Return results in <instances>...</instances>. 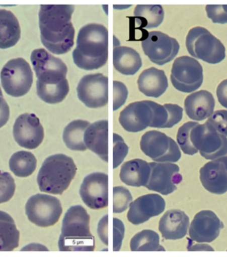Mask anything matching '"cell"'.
<instances>
[{
    "label": "cell",
    "mask_w": 227,
    "mask_h": 257,
    "mask_svg": "<svg viewBox=\"0 0 227 257\" xmlns=\"http://www.w3.org/2000/svg\"><path fill=\"white\" fill-rule=\"evenodd\" d=\"M72 5H41L39 13L41 40L46 49L64 55L74 45L75 30L71 22Z\"/></svg>",
    "instance_id": "cell-1"
},
{
    "label": "cell",
    "mask_w": 227,
    "mask_h": 257,
    "mask_svg": "<svg viewBox=\"0 0 227 257\" xmlns=\"http://www.w3.org/2000/svg\"><path fill=\"white\" fill-rule=\"evenodd\" d=\"M108 57V32L103 25L90 24L81 29L72 52L74 64L81 69L97 70Z\"/></svg>",
    "instance_id": "cell-2"
},
{
    "label": "cell",
    "mask_w": 227,
    "mask_h": 257,
    "mask_svg": "<svg viewBox=\"0 0 227 257\" xmlns=\"http://www.w3.org/2000/svg\"><path fill=\"white\" fill-rule=\"evenodd\" d=\"M90 215L81 206L70 207L62 220L58 245L61 251H93L95 237L90 231Z\"/></svg>",
    "instance_id": "cell-3"
},
{
    "label": "cell",
    "mask_w": 227,
    "mask_h": 257,
    "mask_svg": "<svg viewBox=\"0 0 227 257\" xmlns=\"http://www.w3.org/2000/svg\"><path fill=\"white\" fill-rule=\"evenodd\" d=\"M77 167L71 157L64 154L51 155L39 170L37 184L41 192L61 195L75 177Z\"/></svg>",
    "instance_id": "cell-4"
},
{
    "label": "cell",
    "mask_w": 227,
    "mask_h": 257,
    "mask_svg": "<svg viewBox=\"0 0 227 257\" xmlns=\"http://www.w3.org/2000/svg\"><path fill=\"white\" fill-rule=\"evenodd\" d=\"M189 53L206 63L216 64L225 59V47L221 41L205 28L195 27L189 31L186 37Z\"/></svg>",
    "instance_id": "cell-5"
},
{
    "label": "cell",
    "mask_w": 227,
    "mask_h": 257,
    "mask_svg": "<svg viewBox=\"0 0 227 257\" xmlns=\"http://www.w3.org/2000/svg\"><path fill=\"white\" fill-rule=\"evenodd\" d=\"M30 64L22 59L10 60L2 68L0 78L6 94L12 97L25 96L30 90L33 76Z\"/></svg>",
    "instance_id": "cell-6"
},
{
    "label": "cell",
    "mask_w": 227,
    "mask_h": 257,
    "mask_svg": "<svg viewBox=\"0 0 227 257\" xmlns=\"http://www.w3.org/2000/svg\"><path fill=\"white\" fill-rule=\"evenodd\" d=\"M29 220L41 227L55 225L62 213L59 199L47 194H38L31 196L26 205Z\"/></svg>",
    "instance_id": "cell-7"
},
{
    "label": "cell",
    "mask_w": 227,
    "mask_h": 257,
    "mask_svg": "<svg viewBox=\"0 0 227 257\" xmlns=\"http://www.w3.org/2000/svg\"><path fill=\"white\" fill-rule=\"evenodd\" d=\"M193 146L207 160H214L227 155V138L216 132L207 122L198 124L191 131Z\"/></svg>",
    "instance_id": "cell-8"
},
{
    "label": "cell",
    "mask_w": 227,
    "mask_h": 257,
    "mask_svg": "<svg viewBox=\"0 0 227 257\" xmlns=\"http://www.w3.org/2000/svg\"><path fill=\"white\" fill-rule=\"evenodd\" d=\"M170 78L173 86L180 92H195L203 84V67L192 57H178L173 64Z\"/></svg>",
    "instance_id": "cell-9"
},
{
    "label": "cell",
    "mask_w": 227,
    "mask_h": 257,
    "mask_svg": "<svg viewBox=\"0 0 227 257\" xmlns=\"http://www.w3.org/2000/svg\"><path fill=\"white\" fill-rule=\"evenodd\" d=\"M37 82L57 84L66 79L68 68L59 58L54 57L43 49H35L31 55Z\"/></svg>",
    "instance_id": "cell-10"
},
{
    "label": "cell",
    "mask_w": 227,
    "mask_h": 257,
    "mask_svg": "<svg viewBox=\"0 0 227 257\" xmlns=\"http://www.w3.org/2000/svg\"><path fill=\"white\" fill-rule=\"evenodd\" d=\"M141 47L152 63L159 66L174 60L180 49L176 39L160 32L148 33L146 38L141 42Z\"/></svg>",
    "instance_id": "cell-11"
},
{
    "label": "cell",
    "mask_w": 227,
    "mask_h": 257,
    "mask_svg": "<svg viewBox=\"0 0 227 257\" xmlns=\"http://www.w3.org/2000/svg\"><path fill=\"white\" fill-rule=\"evenodd\" d=\"M77 96L89 108H101L108 101V78L103 74H88L77 87Z\"/></svg>",
    "instance_id": "cell-12"
},
{
    "label": "cell",
    "mask_w": 227,
    "mask_h": 257,
    "mask_svg": "<svg viewBox=\"0 0 227 257\" xmlns=\"http://www.w3.org/2000/svg\"><path fill=\"white\" fill-rule=\"evenodd\" d=\"M151 174L145 187L152 191L160 193L164 196L172 194L178 189V185L182 181L178 165L172 163H149Z\"/></svg>",
    "instance_id": "cell-13"
},
{
    "label": "cell",
    "mask_w": 227,
    "mask_h": 257,
    "mask_svg": "<svg viewBox=\"0 0 227 257\" xmlns=\"http://www.w3.org/2000/svg\"><path fill=\"white\" fill-rule=\"evenodd\" d=\"M80 196L89 208H106L108 206V176L102 173L87 176L81 185Z\"/></svg>",
    "instance_id": "cell-14"
},
{
    "label": "cell",
    "mask_w": 227,
    "mask_h": 257,
    "mask_svg": "<svg viewBox=\"0 0 227 257\" xmlns=\"http://www.w3.org/2000/svg\"><path fill=\"white\" fill-rule=\"evenodd\" d=\"M13 134L17 144L28 149H37L44 139V130L34 113L19 116L14 123Z\"/></svg>",
    "instance_id": "cell-15"
},
{
    "label": "cell",
    "mask_w": 227,
    "mask_h": 257,
    "mask_svg": "<svg viewBox=\"0 0 227 257\" xmlns=\"http://www.w3.org/2000/svg\"><path fill=\"white\" fill-rule=\"evenodd\" d=\"M223 228V222L215 213L211 210H202L191 221L189 237L197 242H211L218 237Z\"/></svg>",
    "instance_id": "cell-16"
},
{
    "label": "cell",
    "mask_w": 227,
    "mask_h": 257,
    "mask_svg": "<svg viewBox=\"0 0 227 257\" xmlns=\"http://www.w3.org/2000/svg\"><path fill=\"white\" fill-rule=\"evenodd\" d=\"M165 208V200L160 195L146 194L131 203L127 217L132 224L140 225L161 214Z\"/></svg>",
    "instance_id": "cell-17"
},
{
    "label": "cell",
    "mask_w": 227,
    "mask_h": 257,
    "mask_svg": "<svg viewBox=\"0 0 227 257\" xmlns=\"http://www.w3.org/2000/svg\"><path fill=\"white\" fill-rule=\"evenodd\" d=\"M202 185L212 194L222 195L227 192V156L206 163L200 169Z\"/></svg>",
    "instance_id": "cell-18"
},
{
    "label": "cell",
    "mask_w": 227,
    "mask_h": 257,
    "mask_svg": "<svg viewBox=\"0 0 227 257\" xmlns=\"http://www.w3.org/2000/svg\"><path fill=\"white\" fill-rule=\"evenodd\" d=\"M152 118L153 111L147 100L136 101L120 112L119 122L127 132L137 133L149 127Z\"/></svg>",
    "instance_id": "cell-19"
},
{
    "label": "cell",
    "mask_w": 227,
    "mask_h": 257,
    "mask_svg": "<svg viewBox=\"0 0 227 257\" xmlns=\"http://www.w3.org/2000/svg\"><path fill=\"white\" fill-rule=\"evenodd\" d=\"M189 227V217L180 209H171L162 216L159 230L167 240H178L186 236Z\"/></svg>",
    "instance_id": "cell-20"
},
{
    "label": "cell",
    "mask_w": 227,
    "mask_h": 257,
    "mask_svg": "<svg viewBox=\"0 0 227 257\" xmlns=\"http://www.w3.org/2000/svg\"><path fill=\"white\" fill-rule=\"evenodd\" d=\"M184 106L185 112L190 119L201 121L214 112L215 100L209 91L201 90L189 95L185 99Z\"/></svg>",
    "instance_id": "cell-21"
},
{
    "label": "cell",
    "mask_w": 227,
    "mask_h": 257,
    "mask_svg": "<svg viewBox=\"0 0 227 257\" xmlns=\"http://www.w3.org/2000/svg\"><path fill=\"white\" fill-rule=\"evenodd\" d=\"M108 120L90 124L85 132L84 142L87 148L106 163L108 160Z\"/></svg>",
    "instance_id": "cell-22"
},
{
    "label": "cell",
    "mask_w": 227,
    "mask_h": 257,
    "mask_svg": "<svg viewBox=\"0 0 227 257\" xmlns=\"http://www.w3.org/2000/svg\"><path fill=\"white\" fill-rule=\"evenodd\" d=\"M139 90L147 97L158 98L168 88V80L165 72L152 67L143 70L137 79Z\"/></svg>",
    "instance_id": "cell-23"
},
{
    "label": "cell",
    "mask_w": 227,
    "mask_h": 257,
    "mask_svg": "<svg viewBox=\"0 0 227 257\" xmlns=\"http://www.w3.org/2000/svg\"><path fill=\"white\" fill-rule=\"evenodd\" d=\"M173 141L164 133L149 131L141 137V150L146 156L158 163L170 150Z\"/></svg>",
    "instance_id": "cell-24"
},
{
    "label": "cell",
    "mask_w": 227,
    "mask_h": 257,
    "mask_svg": "<svg viewBox=\"0 0 227 257\" xmlns=\"http://www.w3.org/2000/svg\"><path fill=\"white\" fill-rule=\"evenodd\" d=\"M151 174L149 163L142 159L129 161L122 166L120 177L126 185L140 187L147 185Z\"/></svg>",
    "instance_id": "cell-25"
},
{
    "label": "cell",
    "mask_w": 227,
    "mask_h": 257,
    "mask_svg": "<svg viewBox=\"0 0 227 257\" xmlns=\"http://www.w3.org/2000/svg\"><path fill=\"white\" fill-rule=\"evenodd\" d=\"M113 65L120 73L125 76H132L140 69L142 61L136 50L118 46L114 49Z\"/></svg>",
    "instance_id": "cell-26"
},
{
    "label": "cell",
    "mask_w": 227,
    "mask_h": 257,
    "mask_svg": "<svg viewBox=\"0 0 227 257\" xmlns=\"http://www.w3.org/2000/svg\"><path fill=\"white\" fill-rule=\"evenodd\" d=\"M21 37L18 19L12 12L0 9V49L15 46Z\"/></svg>",
    "instance_id": "cell-27"
},
{
    "label": "cell",
    "mask_w": 227,
    "mask_h": 257,
    "mask_svg": "<svg viewBox=\"0 0 227 257\" xmlns=\"http://www.w3.org/2000/svg\"><path fill=\"white\" fill-rule=\"evenodd\" d=\"M20 231L8 213L0 211V251H12L18 248Z\"/></svg>",
    "instance_id": "cell-28"
},
{
    "label": "cell",
    "mask_w": 227,
    "mask_h": 257,
    "mask_svg": "<svg viewBox=\"0 0 227 257\" xmlns=\"http://www.w3.org/2000/svg\"><path fill=\"white\" fill-rule=\"evenodd\" d=\"M90 123L85 120H74L64 128L62 140L70 150L85 151L87 148L84 142V135Z\"/></svg>",
    "instance_id": "cell-29"
},
{
    "label": "cell",
    "mask_w": 227,
    "mask_h": 257,
    "mask_svg": "<svg viewBox=\"0 0 227 257\" xmlns=\"http://www.w3.org/2000/svg\"><path fill=\"white\" fill-rule=\"evenodd\" d=\"M134 16L139 28L148 30L158 28L162 24L164 11L160 5H137Z\"/></svg>",
    "instance_id": "cell-30"
},
{
    "label": "cell",
    "mask_w": 227,
    "mask_h": 257,
    "mask_svg": "<svg viewBox=\"0 0 227 257\" xmlns=\"http://www.w3.org/2000/svg\"><path fill=\"white\" fill-rule=\"evenodd\" d=\"M10 169L16 177H30L37 167L34 155L28 151H21L14 153L9 162Z\"/></svg>",
    "instance_id": "cell-31"
},
{
    "label": "cell",
    "mask_w": 227,
    "mask_h": 257,
    "mask_svg": "<svg viewBox=\"0 0 227 257\" xmlns=\"http://www.w3.org/2000/svg\"><path fill=\"white\" fill-rule=\"evenodd\" d=\"M69 92V84L65 79L57 84H43L37 82V93L39 98L49 104L62 102Z\"/></svg>",
    "instance_id": "cell-32"
},
{
    "label": "cell",
    "mask_w": 227,
    "mask_h": 257,
    "mask_svg": "<svg viewBox=\"0 0 227 257\" xmlns=\"http://www.w3.org/2000/svg\"><path fill=\"white\" fill-rule=\"evenodd\" d=\"M160 236L156 231L144 229L132 238L130 249L132 251H164L165 248L160 245Z\"/></svg>",
    "instance_id": "cell-33"
},
{
    "label": "cell",
    "mask_w": 227,
    "mask_h": 257,
    "mask_svg": "<svg viewBox=\"0 0 227 257\" xmlns=\"http://www.w3.org/2000/svg\"><path fill=\"white\" fill-rule=\"evenodd\" d=\"M199 123L197 122L189 121L183 124L182 127L179 128L177 135V142L185 154L194 155L198 153L197 149L191 143L190 138L191 131Z\"/></svg>",
    "instance_id": "cell-34"
},
{
    "label": "cell",
    "mask_w": 227,
    "mask_h": 257,
    "mask_svg": "<svg viewBox=\"0 0 227 257\" xmlns=\"http://www.w3.org/2000/svg\"><path fill=\"white\" fill-rule=\"evenodd\" d=\"M132 194L127 188L123 186H116L113 188V212L121 213L126 211L132 202Z\"/></svg>",
    "instance_id": "cell-35"
},
{
    "label": "cell",
    "mask_w": 227,
    "mask_h": 257,
    "mask_svg": "<svg viewBox=\"0 0 227 257\" xmlns=\"http://www.w3.org/2000/svg\"><path fill=\"white\" fill-rule=\"evenodd\" d=\"M16 191L15 180L10 173L0 171V204L10 201Z\"/></svg>",
    "instance_id": "cell-36"
},
{
    "label": "cell",
    "mask_w": 227,
    "mask_h": 257,
    "mask_svg": "<svg viewBox=\"0 0 227 257\" xmlns=\"http://www.w3.org/2000/svg\"><path fill=\"white\" fill-rule=\"evenodd\" d=\"M153 111V118L149 127L158 128H165L168 121V112L164 105L154 101L147 100Z\"/></svg>",
    "instance_id": "cell-37"
},
{
    "label": "cell",
    "mask_w": 227,
    "mask_h": 257,
    "mask_svg": "<svg viewBox=\"0 0 227 257\" xmlns=\"http://www.w3.org/2000/svg\"><path fill=\"white\" fill-rule=\"evenodd\" d=\"M113 169L121 165L128 153V145L124 142L121 136L113 134Z\"/></svg>",
    "instance_id": "cell-38"
},
{
    "label": "cell",
    "mask_w": 227,
    "mask_h": 257,
    "mask_svg": "<svg viewBox=\"0 0 227 257\" xmlns=\"http://www.w3.org/2000/svg\"><path fill=\"white\" fill-rule=\"evenodd\" d=\"M207 122L216 132L227 138V110L214 111Z\"/></svg>",
    "instance_id": "cell-39"
},
{
    "label": "cell",
    "mask_w": 227,
    "mask_h": 257,
    "mask_svg": "<svg viewBox=\"0 0 227 257\" xmlns=\"http://www.w3.org/2000/svg\"><path fill=\"white\" fill-rule=\"evenodd\" d=\"M113 90V110L116 111L126 103L128 90L126 85L119 81H114Z\"/></svg>",
    "instance_id": "cell-40"
},
{
    "label": "cell",
    "mask_w": 227,
    "mask_h": 257,
    "mask_svg": "<svg viewBox=\"0 0 227 257\" xmlns=\"http://www.w3.org/2000/svg\"><path fill=\"white\" fill-rule=\"evenodd\" d=\"M205 10L208 18L214 24H227V13L224 11L222 5H207Z\"/></svg>",
    "instance_id": "cell-41"
},
{
    "label": "cell",
    "mask_w": 227,
    "mask_h": 257,
    "mask_svg": "<svg viewBox=\"0 0 227 257\" xmlns=\"http://www.w3.org/2000/svg\"><path fill=\"white\" fill-rule=\"evenodd\" d=\"M164 105L168 110L169 115L168 123H166L165 128H172L182 121L183 109L182 107L177 104L167 103Z\"/></svg>",
    "instance_id": "cell-42"
},
{
    "label": "cell",
    "mask_w": 227,
    "mask_h": 257,
    "mask_svg": "<svg viewBox=\"0 0 227 257\" xmlns=\"http://www.w3.org/2000/svg\"><path fill=\"white\" fill-rule=\"evenodd\" d=\"M125 233L124 223L119 219H113V250L118 251L121 248Z\"/></svg>",
    "instance_id": "cell-43"
},
{
    "label": "cell",
    "mask_w": 227,
    "mask_h": 257,
    "mask_svg": "<svg viewBox=\"0 0 227 257\" xmlns=\"http://www.w3.org/2000/svg\"><path fill=\"white\" fill-rule=\"evenodd\" d=\"M108 215H106L105 216L102 217L101 220L99 221L97 227V233L100 239L106 245H108Z\"/></svg>",
    "instance_id": "cell-44"
},
{
    "label": "cell",
    "mask_w": 227,
    "mask_h": 257,
    "mask_svg": "<svg viewBox=\"0 0 227 257\" xmlns=\"http://www.w3.org/2000/svg\"><path fill=\"white\" fill-rule=\"evenodd\" d=\"M10 107L3 97L0 96V128L7 123L10 118Z\"/></svg>",
    "instance_id": "cell-45"
},
{
    "label": "cell",
    "mask_w": 227,
    "mask_h": 257,
    "mask_svg": "<svg viewBox=\"0 0 227 257\" xmlns=\"http://www.w3.org/2000/svg\"><path fill=\"white\" fill-rule=\"evenodd\" d=\"M216 96L220 105L227 109V79L218 85L216 88Z\"/></svg>",
    "instance_id": "cell-46"
},
{
    "label": "cell",
    "mask_w": 227,
    "mask_h": 257,
    "mask_svg": "<svg viewBox=\"0 0 227 257\" xmlns=\"http://www.w3.org/2000/svg\"><path fill=\"white\" fill-rule=\"evenodd\" d=\"M187 249L189 250H208V251H214V248L207 244H203V242H199L198 244H189L187 246Z\"/></svg>",
    "instance_id": "cell-47"
},
{
    "label": "cell",
    "mask_w": 227,
    "mask_h": 257,
    "mask_svg": "<svg viewBox=\"0 0 227 257\" xmlns=\"http://www.w3.org/2000/svg\"><path fill=\"white\" fill-rule=\"evenodd\" d=\"M222 8H223L224 11L227 13V5H222Z\"/></svg>",
    "instance_id": "cell-48"
},
{
    "label": "cell",
    "mask_w": 227,
    "mask_h": 257,
    "mask_svg": "<svg viewBox=\"0 0 227 257\" xmlns=\"http://www.w3.org/2000/svg\"><path fill=\"white\" fill-rule=\"evenodd\" d=\"M0 96L3 97V94H2V91L1 90V88H0Z\"/></svg>",
    "instance_id": "cell-49"
},
{
    "label": "cell",
    "mask_w": 227,
    "mask_h": 257,
    "mask_svg": "<svg viewBox=\"0 0 227 257\" xmlns=\"http://www.w3.org/2000/svg\"><path fill=\"white\" fill-rule=\"evenodd\" d=\"M226 156H227V155H226Z\"/></svg>",
    "instance_id": "cell-50"
}]
</instances>
